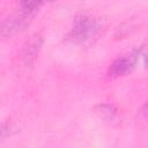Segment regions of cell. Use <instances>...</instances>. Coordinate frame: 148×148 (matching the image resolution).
Here are the masks:
<instances>
[{"label": "cell", "mask_w": 148, "mask_h": 148, "mask_svg": "<svg viewBox=\"0 0 148 148\" xmlns=\"http://www.w3.org/2000/svg\"><path fill=\"white\" fill-rule=\"evenodd\" d=\"M97 22L86 14H79L74 18L73 28L69 34V38L76 43H86L97 35Z\"/></svg>", "instance_id": "cell-1"}, {"label": "cell", "mask_w": 148, "mask_h": 148, "mask_svg": "<svg viewBox=\"0 0 148 148\" xmlns=\"http://www.w3.org/2000/svg\"><path fill=\"white\" fill-rule=\"evenodd\" d=\"M34 16L28 15L23 12H18L15 13L10 16H8L1 25V36L3 38L6 37H12L16 34H20L21 31H23L30 23L31 18Z\"/></svg>", "instance_id": "cell-2"}, {"label": "cell", "mask_w": 148, "mask_h": 148, "mask_svg": "<svg viewBox=\"0 0 148 148\" xmlns=\"http://www.w3.org/2000/svg\"><path fill=\"white\" fill-rule=\"evenodd\" d=\"M139 53L140 52H135V53H132L128 57H121V58L116 59L110 66L109 75L112 76V77H118V76L125 75L128 72H131L132 68L134 67L135 62H136Z\"/></svg>", "instance_id": "cell-3"}, {"label": "cell", "mask_w": 148, "mask_h": 148, "mask_svg": "<svg viewBox=\"0 0 148 148\" xmlns=\"http://www.w3.org/2000/svg\"><path fill=\"white\" fill-rule=\"evenodd\" d=\"M42 45H43V38L39 35H34L31 38H29V40H27L22 51V58L25 65H30L34 62Z\"/></svg>", "instance_id": "cell-4"}, {"label": "cell", "mask_w": 148, "mask_h": 148, "mask_svg": "<svg viewBox=\"0 0 148 148\" xmlns=\"http://www.w3.org/2000/svg\"><path fill=\"white\" fill-rule=\"evenodd\" d=\"M44 2L45 0H20V10L34 16Z\"/></svg>", "instance_id": "cell-5"}, {"label": "cell", "mask_w": 148, "mask_h": 148, "mask_svg": "<svg viewBox=\"0 0 148 148\" xmlns=\"http://www.w3.org/2000/svg\"><path fill=\"white\" fill-rule=\"evenodd\" d=\"M143 57H145V64L148 66V52H147V53H145V54H143Z\"/></svg>", "instance_id": "cell-6"}]
</instances>
